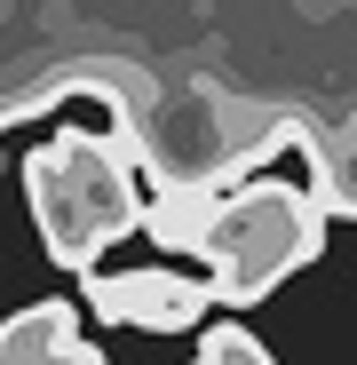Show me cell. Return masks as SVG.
Here are the masks:
<instances>
[{"label":"cell","instance_id":"2","mask_svg":"<svg viewBox=\"0 0 357 365\" xmlns=\"http://www.w3.org/2000/svg\"><path fill=\"white\" fill-rule=\"evenodd\" d=\"M326 247V207L294 182H238L230 199L199 207L191 255L207 262L214 302H262Z\"/></svg>","mask_w":357,"mask_h":365},{"label":"cell","instance_id":"4","mask_svg":"<svg viewBox=\"0 0 357 365\" xmlns=\"http://www.w3.org/2000/svg\"><path fill=\"white\" fill-rule=\"evenodd\" d=\"M0 365H103V349L80 341L72 302H32L24 318H0Z\"/></svg>","mask_w":357,"mask_h":365},{"label":"cell","instance_id":"5","mask_svg":"<svg viewBox=\"0 0 357 365\" xmlns=\"http://www.w3.org/2000/svg\"><path fill=\"white\" fill-rule=\"evenodd\" d=\"M199 365H270V349H262L247 326H207V341H199Z\"/></svg>","mask_w":357,"mask_h":365},{"label":"cell","instance_id":"3","mask_svg":"<svg viewBox=\"0 0 357 365\" xmlns=\"http://www.w3.org/2000/svg\"><path fill=\"white\" fill-rule=\"evenodd\" d=\"M88 310H95L103 326L183 334V326H207V310H214V286H207V278H183V270H167V262H143V270L88 278Z\"/></svg>","mask_w":357,"mask_h":365},{"label":"cell","instance_id":"1","mask_svg":"<svg viewBox=\"0 0 357 365\" xmlns=\"http://www.w3.org/2000/svg\"><path fill=\"white\" fill-rule=\"evenodd\" d=\"M24 199H32L40 238H48V262H64V270H95V255L111 238H128L143 222V191H135L128 151L103 135H80V128L24 151Z\"/></svg>","mask_w":357,"mask_h":365}]
</instances>
